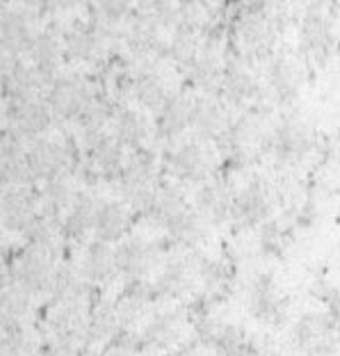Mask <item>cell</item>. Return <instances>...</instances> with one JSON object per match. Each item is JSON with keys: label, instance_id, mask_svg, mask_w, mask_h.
Masks as SVG:
<instances>
[{"label": "cell", "instance_id": "cell-1", "mask_svg": "<svg viewBox=\"0 0 340 356\" xmlns=\"http://www.w3.org/2000/svg\"><path fill=\"white\" fill-rule=\"evenodd\" d=\"M60 270L55 267L48 247L30 245L19 256V265H16V283L26 290V293H39V290L55 288Z\"/></svg>", "mask_w": 340, "mask_h": 356}, {"label": "cell", "instance_id": "cell-2", "mask_svg": "<svg viewBox=\"0 0 340 356\" xmlns=\"http://www.w3.org/2000/svg\"><path fill=\"white\" fill-rule=\"evenodd\" d=\"M92 101H94V96L89 92V83L85 78H78V76L55 80L51 94H48L51 110L58 112L62 117H80Z\"/></svg>", "mask_w": 340, "mask_h": 356}, {"label": "cell", "instance_id": "cell-3", "mask_svg": "<svg viewBox=\"0 0 340 356\" xmlns=\"http://www.w3.org/2000/svg\"><path fill=\"white\" fill-rule=\"evenodd\" d=\"M28 165L35 178L51 181L55 176H67L71 156L64 144L55 140H42V142L32 144V149L28 151Z\"/></svg>", "mask_w": 340, "mask_h": 356}, {"label": "cell", "instance_id": "cell-4", "mask_svg": "<svg viewBox=\"0 0 340 356\" xmlns=\"http://www.w3.org/2000/svg\"><path fill=\"white\" fill-rule=\"evenodd\" d=\"M10 119H12V133L19 137H32L39 131H44L51 121V105L35 99H19L10 105Z\"/></svg>", "mask_w": 340, "mask_h": 356}, {"label": "cell", "instance_id": "cell-5", "mask_svg": "<svg viewBox=\"0 0 340 356\" xmlns=\"http://www.w3.org/2000/svg\"><path fill=\"white\" fill-rule=\"evenodd\" d=\"M37 215L35 197L30 192L16 190L3 197V222L10 229H28Z\"/></svg>", "mask_w": 340, "mask_h": 356}, {"label": "cell", "instance_id": "cell-6", "mask_svg": "<svg viewBox=\"0 0 340 356\" xmlns=\"http://www.w3.org/2000/svg\"><path fill=\"white\" fill-rule=\"evenodd\" d=\"M35 39L37 35L26 14H7L3 19V48H7V55L30 51Z\"/></svg>", "mask_w": 340, "mask_h": 356}, {"label": "cell", "instance_id": "cell-7", "mask_svg": "<svg viewBox=\"0 0 340 356\" xmlns=\"http://www.w3.org/2000/svg\"><path fill=\"white\" fill-rule=\"evenodd\" d=\"M194 119V103L183 94L169 96L167 103L160 112V133L163 135H176Z\"/></svg>", "mask_w": 340, "mask_h": 356}, {"label": "cell", "instance_id": "cell-8", "mask_svg": "<svg viewBox=\"0 0 340 356\" xmlns=\"http://www.w3.org/2000/svg\"><path fill=\"white\" fill-rule=\"evenodd\" d=\"M115 272H119L117 270V254L108 247V242L96 240L94 245L87 249L85 274L92 281L101 283V281H108Z\"/></svg>", "mask_w": 340, "mask_h": 356}, {"label": "cell", "instance_id": "cell-9", "mask_svg": "<svg viewBox=\"0 0 340 356\" xmlns=\"http://www.w3.org/2000/svg\"><path fill=\"white\" fill-rule=\"evenodd\" d=\"M128 229V213L121 204H108L99 208V215H96L94 222V231L96 238L101 242H110V240H119L124 236V231Z\"/></svg>", "mask_w": 340, "mask_h": 356}, {"label": "cell", "instance_id": "cell-10", "mask_svg": "<svg viewBox=\"0 0 340 356\" xmlns=\"http://www.w3.org/2000/svg\"><path fill=\"white\" fill-rule=\"evenodd\" d=\"M96 215H99V208H96L92 197H87V194H80V197H76L74 206H71L62 229H64L67 236L80 238V236H85L87 229H94Z\"/></svg>", "mask_w": 340, "mask_h": 356}, {"label": "cell", "instance_id": "cell-11", "mask_svg": "<svg viewBox=\"0 0 340 356\" xmlns=\"http://www.w3.org/2000/svg\"><path fill=\"white\" fill-rule=\"evenodd\" d=\"M174 167L185 178H201L208 174V153L197 142H190L176 151Z\"/></svg>", "mask_w": 340, "mask_h": 356}, {"label": "cell", "instance_id": "cell-12", "mask_svg": "<svg viewBox=\"0 0 340 356\" xmlns=\"http://www.w3.org/2000/svg\"><path fill=\"white\" fill-rule=\"evenodd\" d=\"M115 254H117V270L124 272L126 277H131V279L140 277V274L144 272V267H147V261H149L147 247L137 240L121 242Z\"/></svg>", "mask_w": 340, "mask_h": 356}, {"label": "cell", "instance_id": "cell-13", "mask_svg": "<svg viewBox=\"0 0 340 356\" xmlns=\"http://www.w3.org/2000/svg\"><path fill=\"white\" fill-rule=\"evenodd\" d=\"M329 336H331L329 322L325 318H320V315H311V318H306L297 329L299 345L309 352L322 350V347L329 343Z\"/></svg>", "mask_w": 340, "mask_h": 356}, {"label": "cell", "instance_id": "cell-14", "mask_svg": "<svg viewBox=\"0 0 340 356\" xmlns=\"http://www.w3.org/2000/svg\"><path fill=\"white\" fill-rule=\"evenodd\" d=\"M32 58H35V67L39 71H44V74L53 76L55 67H58V60H60V44L58 39H55L53 35H48V32H44V35H37L35 44H32L30 48Z\"/></svg>", "mask_w": 340, "mask_h": 356}, {"label": "cell", "instance_id": "cell-15", "mask_svg": "<svg viewBox=\"0 0 340 356\" xmlns=\"http://www.w3.org/2000/svg\"><path fill=\"white\" fill-rule=\"evenodd\" d=\"M194 124H197L206 135H217L224 131V112L220 105L201 101L194 103Z\"/></svg>", "mask_w": 340, "mask_h": 356}, {"label": "cell", "instance_id": "cell-16", "mask_svg": "<svg viewBox=\"0 0 340 356\" xmlns=\"http://www.w3.org/2000/svg\"><path fill=\"white\" fill-rule=\"evenodd\" d=\"M135 94H137V99L147 105H165L169 99L163 83L151 74H144L135 80Z\"/></svg>", "mask_w": 340, "mask_h": 356}, {"label": "cell", "instance_id": "cell-17", "mask_svg": "<svg viewBox=\"0 0 340 356\" xmlns=\"http://www.w3.org/2000/svg\"><path fill=\"white\" fill-rule=\"evenodd\" d=\"M28 238L32 245L37 247H48L51 245V240L55 238V233H58V222L53 220V215H37L32 224L26 229Z\"/></svg>", "mask_w": 340, "mask_h": 356}, {"label": "cell", "instance_id": "cell-18", "mask_svg": "<svg viewBox=\"0 0 340 356\" xmlns=\"http://www.w3.org/2000/svg\"><path fill=\"white\" fill-rule=\"evenodd\" d=\"M144 133V126H142V119L135 115V112L126 110L121 112L117 117V135L121 142H128V144H137L140 137Z\"/></svg>", "mask_w": 340, "mask_h": 356}, {"label": "cell", "instance_id": "cell-19", "mask_svg": "<svg viewBox=\"0 0 340 356\" xmlns=\"http://www.w3.org/2000/svg\"><path fill=\"white\" fill-rule=\"evenodd\" d=\"M46 197L55 210L67 206L71 199V185L67 181V176H55L51 181H46Z\"/></svg>", "mask_w": 340, "mask_h": 356}, {"label": "cell", "instance_id": "cell-20", "mask_svg": "<svg viewBox=\"0 0 340 356\" xmlns=\"http://www.w3.org/2000/svg\"><path fill=\"white\" fill-rule=\"evenodd\" d=\"M199 197H201V208L208 215H222L226 210V192L220 185H208Z\"/></svg>", "mask_w": 340, "mask_h": 356}, {"label": "cell", "instance_id": "cell-21", "mask_svg": "<svg viewBox=\"0 0 340 356\" xmlns=\"http://www.w3.org/2000/svg\"><path fill=\"white\" fill-rule=\"evenodd\" d=\"M279 144H281V151L297 153V151L306 144V133H304V128L299 126V124H286V126L281 128Z\"/></svg>", "mask_w": 340, "mask_h": 356}, {"label": "cell", "instance_id": "cell-22", "mask_svg": "<svg viewBox=\"0 0 340 356\" xmlns=\"http://www.w3.org/2000/svg\"><path fill=\"white\" fill-rule=\"evenodd\" d=\"M265 194L258 188H249L240 197V210H245L247 217H261L265 213Z\"/></svg>", "mask_w": 340, "mask_h": 356}, {"label": "cell", "instance_id": "cell-23", "mask_svg": "<svg viewBox=\"0 0 340 356\" xmlns=\"http://www.w3.org/2000/svg\"><path fill=\"white\" fill-rule=\"evenodd\" d=\"M245 345V334H240L236 327H226L220 338H217V347L224 352V354H238Z\"/></svg>", "mask_w": 340, "mask_h": 356}, {"label": "cell", "instance_id": "cell-24", "mask_svg": "<svg viewBox=\"0 0 340 356\" xmlns=\"http://www.w3.org/2000/svg\"><path fill=\"white\" fill-rule=\"evenodd\" d=\"M87 356H96V354H87Z\"/></svg>", "mask_w": 340, "mask_h": 356}]
</instances>
